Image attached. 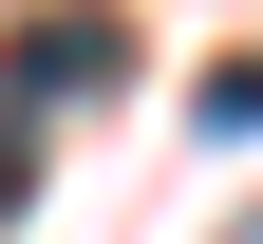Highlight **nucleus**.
I'll list each match as a JSON object with an SVG mask.
<instances>
[{"mask_svg":"<svg viewBox=\"0 0 263 244\" xmlns=\"http://www.w3.org/2000/svg\"><path fill=\"white\" fill-rule=\"evenodd\" d=\"M207 132H263V76H207Z\"/></svg>","mask_w":263,"mask_h":244,"instance_id":"nucleus-2","label":"nucleus"},{"mask_svg":"<svg viewBox=\"0 0 263 244\" xmlns=\"http://www.w3.org/2000/svg\"><path fill=\"white\" fill-rule=\"evenodd\" d=\"M0 94H19V113H76V94H113V19H76V0H57V19H19Z\"/></svg>","mask_w":263,"mask_h":244,"instance_id":"nucleus-1","label":"nucleus"}]
</instances>
